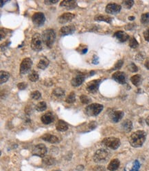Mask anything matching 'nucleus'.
<instances>
[{
    "label": "nucleus",
    "instance_id": "45",
    "mask_svg": "<svg viewBox=\"0 0 149 171\" xmlns=\"http://www.w3.org/2000/svg\"><path fill=\"white\" fill-rule=\"evenodd\" d=\"M146 123L147 125L149 126V116L146 118Z\"/></svg>",
    "mask_w": 149,
    "mask_h": 171
},
{
    "label": "nucleus",
    "instance_id": "6",
    "mask_svg": "<svg viewBox=\"0 0 149 171\" xmlns=\"http://www.w3.org/2000/svg\"><path fill=\"white\" fill-rule=\"evenodd\" d=\"M32 66V60L29 58V57L24 58L23 60H22L21 64H20V69H19L20 74L21 75L27 74L28 73L30 72Z\"/></svg>",
    "mask_w": 149,
    "mask_h": 171
},
{
    "label": "nucleus",
    "instance_id": "39",
    "mask_svg": "<svg viewBox=\"0 0 149 171\" xmlns=\"http://www.w3.org/2000/svg\"><path fill=\"white\" fill-rule=\"evenodd\" d=\"M17 87L19 90H24L26 89V88L27 87V84L25 83V82H21V83H19L17 84Z\"/></svg>",
    "mask_w": 149,
    "mask_h": 171
},
{
    "label": "nucleus",
    "instance_id": "21",
    "mask_svg": "<svg viewBox=\"0 0 149 171\" xmlns=\"http://www.w3.org/2000/svg\"><path fill=\"white\" fill-rule=\"evenodd\" d=\"M56 129L59 132H65L68 130V124L63 120H59L56 123Z\"/></svg>",
    "mask_w": 149,
    "mask_h": 171
},
{
    "label": "nucleus",
    "instance_id": "46",
    "mask_svg": "<svg viewBox=\"0 0 149 171\" xmlns=\"http://www.w3.org/2000/svg\"><path fill=\"white\" fill-rule=\"evenodd\" d=\"M6 1H3V0H1V7H2V6H3V4H5Z\"/></svg>",
    "mask_w": 149,
    "mask_h": 171
},
{
    "label": "nucleus",
    "instance_id": "35",
    "mask_svg": "<svg viewBox=\"0 0 149 171\" xmlns=\"http://www.w3.org/2000/svg\"><path fill=\"white\" fill-rule=\"evenodd\" d=\"M129 46H130V47L133 48V49L137 48V47L139 46L138 42L137 41V40L135 39L134 37H132V38H131V39H130V41H129Z\"/></svg>",
    "mask_w": 149,
    "mask_h": 171
},
{
    "label": "nucleus",
    "instance_id": "13",
    "mask_svg": "<svg viewBox=\"0 0 149 171\" xmlns=\"http://www.w3.org/2000/svg\"><path fill=\"white\" fill-rule=\"evenodd\" d=\"M112 78L115 81L120 84H125L126 83V75L125 73L122 71L115 72L112 75Z\"/></svg>",
    "mask_w": 149,
    "mask_h": 171
},
{
    "label": "nucleus",
    "instance_id": "43",
    "mask_svg": "<svg viewBox=\"0 0 149 171\" xmlns=\"http://www.w3.org/2000/svg\"><path fill=\"white\" fill-rule=\"evenodd\" d=\"M45 1V4L46 5H51V4H57L58 1H59V0H46Z\"/></svg>",
    "mask_w": 149,
    "mask_h": 171
},
{
    "label": "nucleus",
    "instance_id": "8",
    "mask_svg": "<svg viewBox=\"0 0 149 171\" xmlns=\"http://www.w3.org/2000/svg\"><path fill=\"white\" fill-rule=\"evenodd\" d=\"M32 153L33 155L38 156L40 157H44L47 153L46 146L43 144H39L34 146L32 150Z\"/></svg>",
    "mask_w": 149,
    "mask_h": 171
},
{
    "label": "nucleus",
    "instance_id": "41",
    "mask_svg": "<svg viewBox=\"0 0 149 171\" xmlns=\"http://www.w3.org/2000/svg\"><path fill=\"white\" fill-rule=\"evenodd\" d=\"M139 162L136 160L135 162V163H134V165H133V169L132 170H134V171H138L139 170Z\"/></svg>",
    "mask_w": 149,
    "mask_h": 171
},
{
    "label": "nucleus",
    "instance_id": "28",
    "mask_svg": "<svg viewBox=\"0 0 149 171\" xmlns=\"http://www.w3.org/2000/svg\"><path fill=\"white\" fill-rule=\"evenodd\" d=\"M39 78V74L35 71H31L30 72V73L28 74V79L29 80L31 81H37L38 79Z\"/></svg>",
    "mask_w": 149,
    "mask_h": 171
},
{
    "label": "nucleus",
    "instance_id": "29",
    "mask_svg": "<svg viewBox=\"0 0 149 171\" xmlns=\"http://www.w3.org/2000/svg\"><path fill=\"white\" fill-rule=\"evenodd\" d=\"M52 95L57 97H63L65 95V90L61 88H57L53 90Z\"/></svg>",
    "mask_w": 149,
    "mask_h": 171
},
{
    "label": "nucleus",
    "instance_id": "44",
    "mask_svg": "<svg viewBox=\"0 0 149 171\" xmlns=\"http://www.w3.org/2000/svg\"><path fill=\"white\" fill-rule=\"evenodd\" d=\"M144 65H145V66H146V68H147V69H149V60H146V63H145V64H144Z\"/></svg>",
    "mask_w": 149,
    "mask_h": 171
},
{
    "label": "nucleus",
    "instance_id": "16",
    "mask_svg": "<svg viewBox=\"0 0 149 171\" xmlns=\"http://www.w3.org/2000/svg\"><path fill=\"white\" fill-rule=\"evenodd\" d=\"M41 121L45 125H49L54 121V116L52 112H48L41 117Z\"/></svg>",
    "mask_w": 149,
    "mask_h": 171
},
{
    "label": "nucleus",
    "instance_id": "4",
    "mask_svg": "<svg viewBox=\"0 0 149 171\" xmlns=\"http://www.w3.org/2000/svg\"><path fill=\"white\" fill-rule=\"evenodd\" d=\"M103 110V106L100 103H92L85 108V114L89 116H96Z\"/></svg>",
    "mask_w": 149,
    "mask_h": 171
},
{
    "label": "nucleus",
    "instance_id": "1",
    "mask_svg": "<svg viewBox=\"0 0 149 171\" xmlns=\"http://www.w3.org/2000/svg\"><path fill=\"white\" fill-rule=\"evenodd\" d=\"M146 138V133L144 131L138 130L131 135L129 138V143L133 147H140L143 145Z\"/></svg>",
    "mask_w": 149,
    "mask_h": 171
},
{
    "label": "nucleus",
    "instance_id": "48",
    "mask_svg": "<svg viewBox=\"0 0 149 171\" xmlns=\"http://www.w3.org/2000/svg\"><path fill=\"white\" fill-rule=\"evenodd\" d=\"M87 49H84L83 50V52H82V54H84V53H86V52H87Z\"/></svg>",
    "mask_w": 149,
    "mask_h": 171
},
{
    "label": "nucleus",
    "instance_id": "10",
    "mask_svg": "<svg viewBox=\"0 0 149 171\" xmlns=\"http://www.w3.org/2000/svg\"><path fill=\"white\" fill-rule=\"evenodd\" d=\"M101 83V79H94V80L90 81L87 84L86 89L89 92L95 94L98 90L100 84Z\"/></svg>",
    "mask_w": 149,
    "mask_h": 171
},
{
    "label": "nucleus",
    "instance_id": "22",
    "mask_svg": "<svg viewBox=\"0 0 149 171\" xmlns=\"http://www.w3.org/2000/svg\"><path fill=\"white\" fill-rule=\"evenodd\" d=\"M120 164V160L117 159H114L113 160L111 161V162L109 164L107 169L110 171H115L117 170V168H119Z\"/></svg>",
    "mask_w": 149,
    "mask_h": 171
},
{
    "label": "nucleus",
    "instance_id": "31",
    "mask_svg": "<svg viewBox=\"0 0 149 171\" xmlns=\"http://www.w3.org/2000/svg\"><path fill=\"white\" fill-rule=\"evenodd\" d=\"M47 109V104L46 102L41 101L39 103H37L36 106V110L38 112H43Z\"/></svg>",
    "mask_w": 149,
    "mask_h": 171
},
{
    "label": "nucleus",
    "instance_id": "26",
    "mask_svg": "<svg viewBox=\"0 0 149 171\" xmlns=\"http://www.w3.org/2000/svg\"><path fill=\"white\" fill-rule=\"evenodd\" d=\"M131 81L135 86H139L142 83V76L140 75H135L131 77Z\"/></svg>",
    "mask_w": 149,
    "mask_h": 171
},
{
    "label": "nucleus",
    "instance_id": "47",
    "mask_svg": "<svg viewBox=\"0 0 149 171\" xmlns=\"http://www.w3.org/2000/svg\"><path fill=\"white\" fill-rule=\"evenodd\" d=\"M128 19L129 20H134L135 19V17H128Z\"/></svg>",
    "mask_w": 149,
    "mask_h": 171
},
{
    "label": "nucleus",
    "instance_id": "36",
    "mask_svg": "<svg viewBox=\"0 0 149 171\" xmlns=\"http://www.w3.org/2000/svg\"><path fill=\"white\" fill-rule=\"evenodd\" d=\"M80 99H81V101L83 104H89L91 102V99L88 96H86V95H83L80 97Z\"/></svg>",
    "mask_w": 149,
    "mask_h": 171
},
{
    "label": "nucleus",
    "instance_id": "17",
    "mask_svg": "<svg viewBox=\"0 0 149 171\" xmlns=\"http://www.w3.org/2000/svg\"><path fill=\"white\" fill-rule=\"evenodd\" d=\"M75 32V26L73 25H66L62 27L60 30V34L62 36H67V35L72 34Z\"/></svg>",
    "mask_w": 149,
    "mask_h": 171
},
{
    "label": "nucleus",
    "instance_id": "32",
    "mask_svg": "<svg viewBox=\"0 0 149 171\" xmlns=\"http://www.w3.org/2000/svg\"><path fill=\"white\" fill-rule=\"evenodd\" d=\"M76 101V94L74 92H72L70 93V95L67 97L65 101L68 103H73Z\"/></svg>",
    "mask_w": 149,
    "mask_h": 171
},
{
    "label": "nucleus",
    "instance_id": "12",
    "mask_svg": "<svg viewBox=\"0 0 149 171\" xmlns=\"http://www.w3.org/2000/svg\"><path fill=\"white\" fill-rule=\"evenodd\" d=\"M84 79H85V75L84 73H79L76 74L75 77H73L72 81H71V84L74 87H78L83 83Z\"/></svg>",
    "mask_w": 149,
    "mask_h": 171
},
{
    "label": "nucleus",
    "instance_id": "5",
    "mask_svg": "<svg viewBox=\"0 0 149 171\" xmlns=\"http://www.w3.org/2000/svg\"><path fill=\"white\" fill-rule=\"evenodd\" d=\"M102 144L107 148L116 150L120 146V140L119 138L115 137L105 138L102 141Z\"/></svg>",
    "mask_w": 149,
    "mask_h": 171
},
{
    "label": "nucleus",
    "instance_id": "19",
    "mask_svg": "<svg viewBox=\"0 0 149 171\" xmlns=\"http://www.w3.org/2000/svg\"><path fill=\"white\" fill-rule=\"evenodd\" d=\"M60 6L65 7L67 9H74L77 6V3L74 0H63L60 4Z\"/></svg>",
    "mask_w": 149,
    "mask_h": 171
},
{
    "label": "nucleus",
    "instance_id": "15",
    "mask_svg": "<svg viewBox=\"0 0 149 171\" xmlns=\"http://www.w3.org/2000/svg\"><path fill=\"white\" fill-rule=\"evenodd\" d=\"M75 15L72 13L70 12H67L64 13V14L61 15V16L59 17V19H58V21L61 24H64L66 23H68V22H70L74 18Z\"/></svg>",
    "mask_w": 149,
    "mask_h": 171
},
{
    "label": "nucleus",
    "instance_id": "27",
    "mask_svg": "<svg viewBox=\"0 0 149 171\" xmlns=\"http://www.w3.org/2000/svg\"><path fill=\"white\" fill-rule=\"evenodd\" d=\"M10 75L7 71H1L0 72V79H1V84L5 83L9 79Z\"/></svg>",
    "mask_w": 149,
    "mask_h": 171
},
{
    "label": "nucleus",
    "instance_id": "23",
    "mask_svg": "<svg viewBox=\"0 0 149 171\" xmlns=\"http://www.w3.org/2000/svg\"><path fill=\"white\" fill-rule=\"evenodd\" d=\"M122 128L125 132H130L133 129V123L130 120H125L122 123Z\"/></svg>",
    "mask_w": 149,
    "mask_h": 171
},
{
    "label": "nucleus",
    "instance_id": "33",
    "mask_svg": "<svg viewBox=\"0 0 149 171\" xmlns=\"http://www.w3.org/2000/svg\"><path fill=\"white\" fill-rule=\"evenodd\" d=\"M133 4H134L133 0H126V1H122V6L126 9H130V8H132Z\"/></svg>",
    "mask_w": 149,
    "mask_h": 171
},
{
    "label": "nucleus",
    "instance_id": "7",
    "mask_svg": "<svg viewBox=\"0 0 149 171\" xmlns=\"http://www.w3.org/2000/svg\"><path fill=\"white\" fill-rule=\"evenodd\" d=\"M109 156V152L106 149L101 148L98 149L93 155V160L95 162H102L105 161Z\"/></svg>",
    "mask_w": 149,
    "mask_h": 171
},
{
    "label": "nucleus",
    "instance_id": "42",
    "mask_svg": "<svg viewBox=\"0 0 149 171\" xmlns=\"http://www.w3.org/2000/svg\"><path fill=\"white\" fill-rule=\"evenodd\" d=\"M144 39H145L146 41L149 42V28H148L147 30H146L145 31H144Z\"/></svg>",
    "mask_w": 149,
    "mask_h": 171
},
{
    "label": "nucleus",
    "instance_id": "11",
    "mask_svg": "<svg viewBox=\"0 0 149 171\" xmlns=\"http://www.w3.org/2000/svg\"><path fill=\"white\" fill-rule=\"evenodd\" d=\"M122 9V7L120 5H118L117 4L111 3L109 4L107 6H106L105 11L106 13L111 15H115L120 12Z\"/></svg>",
    "mask_w": 149,
    "mask_h": 171
},
{
    "label": "nucleus",
    "instance_id": "38",
    "mask_svg": "<svg viewBox=\"0 0 149 171\" xmlns=\"http://www.w3.org/2000/svg\"><path fill=\"white\" fill-rule=\"evenodd\" d=\"M128 70H129L130 71L133 72V73L137 72V71H138V68H137V66L133 63H131L130 65L128 66Z\"/></svg>",
    "mask_w": 149,
    "mask_h": 171
},
{
    "label": "nucleus",
    "instance_id": "49",
    "mask_svg": "<svg viewBox=\"0 0 149 171\" xmlns=\"http://www.w3.org/2000/svg\"><path fill=\"white\" fill-rule=\"evenodd\" d=\"M54 171H61V170H54Z\"/></svg>",
    "mask_w": 149,
    "mask_h": 171
},
{
    "label": "nucleus",
    "instance_id": "25",
    "mask_svg": "<svg viewBox=\"0 0 149 171\" xmlns=\"http://www.w3.org/2000/svg\"><path fill=\"white\" fill-rule=\"evenodd\" d=\"M94 19L98 21H105L108 23H111L112 22V18L109 16H106V15H99L95 17Z\"/></svg>",
    "mask_w": 149,
    "mask_h": 171
},
{
    "label": "nucleus",
    "instance_id": "3",
    "mask_svg": "<svg viewBox=\"0 0 149 171\" xmlns=\"http://www.w3.org/2000/svg\"><path fill=\"white\" fill-rule=\"evenodd\" d=\"M43 37L39 33H37L33 35L31 40V48L34 52H40L43 49Z\"/></svg>",
    "mask_w": 149,
    "mask_h": 171
},
{
    "label": "nucleus",
    "instance_id": "9",
    "mask_svg": "<svg viewBox=\"0 0 149 171\" xmlns=\"http://www.w3.org/2000/svg\"><path fill=\"white\" fill-rule=\"evenodd\" d=\"M32 21L34 25L40 27L42 26L46 21V17L43 13L41 12H35L32 17Z\"/></svg>",
    "mask_w": 149,
    "mask_h": 171
},
{
    "label": "nucleus",
    "instance_id": "40",
    "mask_svg": "<svg viewBox=\"0 0 149 171\" xmlns=\"http://www.w3.org/2000/svg\"><path fill=\"white\" fill-rule=\"evenodd\" d=\"M122 64H123V60H119L117 63L115 64V65L114 66V68H113V69H119V68H120L122 67Z\"/></svg>",
    "mask_w": 149,
    "mask_h": 171
},
{
    "label": "nucleus",
    "instance_id": "20",
    "mask_svg": "<svg viewBox=\"0 0 149 171\" xmlns=\"http://www.w3.org/2000/svg\"><path fill=\"white\" fill-rule=\"evenodd\" d=\"M41 139L43 140L44 141L48 142V143H50L52 144L57 143L59 142V138L57 137L56 135L50 134H46L43 135L41 136Z\"/></svg>",
    "mask_w": 149,
    "mask_h": 171
},
{
    "label": "nucleus",
    "instance_id": "14",
    "mask_svg": "<svg viewBox=\"0 0 149 171\" xmlns=\"http://www.w3.org/2000/svg\"><path fill=\"white\" fill-rule=\"evenodd\" d=\"M124 114L123 111L115 110L110 113L109 116L113 123H118L124 116Z\"/></svg>",
    "mask_w": 149,
    "mask_h": 171
},
{
    "label": "nucleus",
    "instance_id": "34",
    "mask_svg": "<svg viewBox=\"0 0 149 171\" xmlns=\"http://www.w3.org/2000/svg\"><path fill=\"white\" fill-rule=\"evenodd\" d=\"M141 23L143 24H148L149 23V13L146 12L142 14L141 16Z\"/></svg>",
    "mask_w": 149,
    "mask_h": 171
},
{
    "label": "nucleus",
    "instance_id": "18",
    "mask_svg": "<svg viewBox=\"0 0 149 171\" xmlns=\"http://www.w3.org/2000/svg\"><path fill=\"white\" fill-rule=\"evenodd\" d=\"M113 36L116 38V39L118 40V41L120 42V43L126 42L129 39V36H128L126 32H124V31H117V32L115 33Z\"/></svg>",
    "mask_w": 149,
    "mask_h": 171
},
{
    "label": "nucleus",
    "instance_id": "2",
    "mask_svg": "<svg viewBox=\"0 0 149 171\" xmlns=\"http://www.w3.org/2000/svg\"><path fill=\"white\" fill-rule=\"evenodd\" d=\"M42 37H43L45 45L48 48H51L56 39V34H55L54 30H53L52 29H47L43 32Z\"/></svg>",
    "mask_w": 149,
    "mask_h": 171
},
{
    "label": "nucleus",
    "instance_id": "24",
    "mask_svg": "<svg viewBox=\"0 0 149 171\" xmlns=\"http://www.w3.org/2000/svg\"><path fill=\"white\" fill-rule=\"evenodd\" d=\"M49 64H50V61H49V60L48 58H46V57H43L39 60V63H38L37 64V67L40 68V69L44 70L48 67Z\"/></svg>",
    "mask_w": 149,
    "mask_h": 171
},
{
    "label": "nucleus",
    "instance_id": "30",
    "mask_svg": "<svg viewBox=\"0 0 149 171\" xmlns=\"http://www.w3.org/2000/svg\"><path fill=\"white\" fill-rule=\"evenodd\" d=\"M55 159L53 158V157H50V156H48V157H45L43 159V162L46 165L48 166H52L54 165L55 164Z\"/></svg>",
    "mask_w": 149,
    "mask_h": 171
},
{
    "label": "nucleus",
    "instance_id": "37",
    "mask_svg": "<svg viewBox=\"0 0 149 171\" xmlns=\"http://www.w3.org/2000/svg\"><path fill=\"white\" fill-rule=\"evenodd\" d=\"M41 94L38 90L33 91V92H31V94H30L31 98L33 99H35V100L41 98Z\"/></svg>",
    "mask_w": 149,
    "mask_h": 171
}]
</instances>
